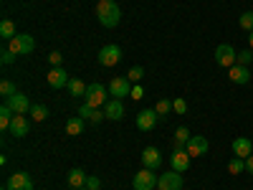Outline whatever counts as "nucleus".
<instances>
[{"label": "nucleus", "instance_id": "nucleus-1", "mask_svg": "<svg viewBox=\"0 0 253 190\" xmlns=\"http://www.w3.org/2000/svg\"><path fill=\"white\" fill-rule=\"evenodd\" d=\"M96 18H99V23H101L104 28L119 26L122 10H119V5H117V0H99V3H96Z\"/></svg>", "mask_w": 253, "mask_h": 190}, {"label": "nucleus", "instance_id": "nucleus-2", "mask_svg": "<svg viewBox=\"0 0 253 190\" xmlns=\"http://www.w3.org/2000/svg\"><path fill=\"white\" fill-rule=\"evenodd\" d=\"M109 89L107 87H104V84H89V87H86V96H84V99H86V101H84V104H89V107H101V104H107L109 99Z\"/></svg>", "mask_w": 253, "mask_h": 190}, {"label": "nucleus", "instance_id": "nucleus-3", "mask_svg": "<svg viewBox=\"0 0 253 190\" xmlns=\"http://www.w3.org/2000/svg\"><path fill=\"white\" fill-rule=\"evenodd\" d=\"M8 48H10L15 56H28V53H33V48H36V41H33V36H28V33H18L10 44H8Z\"/></svg>", "mask_w": 253, "mask_h": 190}, {"label": "nucleus", "instance_id": "nucleus-4", "mask_svg": "<svg viewBox=\"0 0 253 190\" xmlns=\"http://www.w3.org/2000/svg\"><path fill=\"white\" fill-rule=\"evenodd\" d=\"M157 173L155 170H150V167H144V170H139L137 175H134V180H132V188L134 190H155L157 188Z\"/></svg>", "mask_w": 253, "mask_h": 190}, {"label": "nucleus", "instance_id": "nucleus-5", "mask_svg": "<svg viewBox=\"0 0 253 190\" xmlns=\"http://www.w3.org/2000/svg\"><path fill=\"white\" fill-rule=\"evenodd\" d=\"M215 63H218V66H223V69L236 66V63H238V53H236V48L230 46V44H220V46L215 48Z\"/></svg>", "mask_w": 253, "mask_h": 190}, {"label": "nucleus", "instance_id": "nucleus-6", "mask_svg": "<svg viewBox=\"0 0 253 190\" xmlns=\"http://www.w3.org/2000/svg\"><path fill=\"white\" fill-rule=\"evenodd\" d=\"M96 61L101 63V66H107V69H112V66H117V63L122 61V48L117 46V44H109V46H104L99 53H96Z\"/></svg>", "mask_w": 253, "mask_h": 190}, {"label": "nucleus", "instance_id": "nucleus-7", "mask_svg": "<svg viewBox=\"0 0 253 190\" xmlns=\"http://www.w3.org/2000/svg\"><path fill=\"white\" fill-rule=\"evenodd\" d=\"M185 150H187V155H190V157H203V155L210 150V142H208V137L195 135V137H190V140H187Z\"/></svg>", "mask_w": 253, "mask_h": 190}, {"label": "nucleus", "instance_id": "nucleus-8", "mask_svg": "<svg viewBox=\"0 0 253 190\" xmlns=\"http://www.w3.org/2000/svg\"><path fill=\"white\" fill-rule=\"evenodd\" d=\"M180 175L182 173H175V170L162 173L160 180H157V190H182V178Z\"/></svg>", "mask_w": 253, "mask_h": 190}, {"label": "nucleus", "instance_id": "nucleus-9", "mask_svg": "<svg viewBox=\"0 0 253 190\" xmlns=\"http://www.w3.org/2000/svg\"><path fill=\"white\" fill-rule=\"evenodd\" d=\"M5 104H8V107H10L15 114H28L31 107H33V104L28 101V96H26V94H20V92H15L13 96H8Z\"/></svg>", "mask_w": 253, "mask_h": 190}, {"label": "nucleus", "instance_id": "nucleus-10", "mask_svg": "<svg viewBox=\"0 0 253 190\" xmlns=\"http://www.w3.org/2000/svg\"><path fill=\"white\" fill-rule=\"evenodd\" d=\"M109 94H112L114 99L129 96V94H132V84H129V79H126V76H117V79H112V84H109Z\"/></svg>", "mask_w": 253, "mask_h": 190}, {"label": "nucleus", "instance_id": "nucleus-11", "mask_svg": "<svg viewBox=\"0 0 253 190\" xmlns=\"http://www.w3.org/2000/svg\"><path fill=\"white\" fill-rule=\"evenodd\" d=\"M8 190H33V180L28 173H13L5 183Z\"/></svg>", "mask_w": 253, "mask_h": 190}, {"label": "nucleus", "instance_id": "nucleus-12", "mask_svg": "<svg viewBox=\"0 0 253 190\" xmlns=\"http://www.w3.org/2000/svg\"><path fill=\"white\" fill-rule=\"evenodd\" d=\"M157 112L155 109H142L139 114H137V130H142V132H150L152 127L157 124Z\"/></svg>", "mask_w": 253, "mask_h": 190}, {"label": "nucleus", "instance_id": "nucleus-13", "mask_svg": "<svg viewBox=\"0 0 253 190\" xmlns=\"http://www.w3.org/2000/svg\"><path fill=\"white\" fill-rule=\"evenodd\" d=\"M69 74L63 71L61 66H53L51 71H48V87L51 89H63V87H69Z\"/></svg>", "mask_w": 253, "mask_h": 190}, {"label": "nucleus", "instance_id": "nucleus-14", "mask_svg": "<svg viewBox=\"0 0 253 190\" xmlns=\"http://www.w3.org/2000/svg\"><path fill=\"white\" fill-rule=\"evenodd\" d=\"M170 165H172L175 173H185L187 167H190V155H187V150H182V147H175V152H172V157H170Z\"/></svg>", "mask_w": 253, "mask_h": 190}, {"label": "nucleus", "instance_id": "nucleus-15", "mask_svg": "<svg viewBox=\"0 0 253 190\" xmlns=\"http://www.w3.org/2000/svg\"><path fill=\"white\" fill-rule=\"evenodd\" d=\"M13 137H26L31 132V122L26 119V114H15L13 122H10V130H8Z\"/></svg>", "mask_w": 253, "mask_h": 190}, {"label": "nucleus", "instance_id": "nucleus-16", "mask_svg": "<svg viewBox=\"0 0 253 190\" xmlns=\"http://www.w3.org/2000/svg\"><path fill=\"white\" fill-rule=\"evenodd\" d=\"M142 165L150 167V170H157V167L162 165V152L157 150V147H144V152H142Z\"/></svg>", "mask_w": 253, "mask_h": 190}, {"label": "nucleus", "instance_id": "nucleus-17", "mask_svg": "<svg viewBox=\"0 0 253 190\" xmlns=\"http://www.w3.org/2000/svg\"><path fill=\"white\" fill-rule=\"evenodd\" d=\"M230 147H233V155H236V157H243V160H246V157L253 155V142H251L248 137H236Z\"/></svg>", "mask_w": 253, "mask_h": 190}, {"label": "nucleus", "instance_id": "nucleus-18", "mask_svg": "<svg viewBox=\"0 0 253 190\" xmlns=\"http://www.w3.org/2000/svg\"><path fill=\"white\" fill-rule=\"evenodd\" d=\"M104 117L119 122V119L124 117V104H122V99H109L107 104H104Z\"/></svg>", "mask_w": 253, "mask_h": 190}, {"label": "nucleus", "instance_id": "nucleus-19", "mask_svg": "<svg viewBox=\"0 0 253 190\" xmlns=\"http://www.w3.org/2000/svg\"><path fill=\"white\" fill-rule=\"evenodd\" d=\"M228 76H230V81H233V84H241V87L251 81V71H248V66H241V63L230 66V69H228Z\"/></svg>", "mask_w": 253, "mask_h": 190}, {"label": "nucleus", "instance_id": "nucleus-20", "mask_svg": "<svg viewBox=\"0 0 253 190\" xmlns=\"http://www.w3.org/2000/svg\"><path fill=\"white\" fill-rule=\"evenodd\" d=\"M79 117H81V119H89L91 124H99L101 119H107L101 109H96V107H89V104H81V107H79Z\"/></svg>", "mask_w": 253, "mask_h": 190}, {"label": "nucleus", "instance_id": "nucleus-21", "mask_svg": "<svg viewBox=\"0 0 253 190\" xmlns=\"http://www.w3.org/2000/svg\"><path fill=\"white\" fill-rule=\"evenodd\" d=\"M69 185H71L74 190H79V188L86 185V175H84L81 167H74V170L69 173Z\"/></svg>", "mask_w": 253, "mask_h": 190}, {"label": "nucleus", "instance_id": "nucleus-22", "mask_svg": "<svg viewBox=\"0 0 253 190\" xmlns=\"http://www.w3.org/2000/svg\"><path fill=\"white\" fill-rule=\"evenodd\" d=\"M13 117H15V112L8 107V104H3V107H0V130H5V132H8Z\"/></svg>", "mask_w": 253, "mask_h": 190}, {"label": "nucleus", "instance_id": "nucleus-23", "mask_svg": "<svg viewBox=\"0 0 253 190\" xmlns=\"http://www.w3.org/2000/svg\"><path fill=\"white\" fill-rule=\"evenodd\" d=\"M66 132H69L71 137H79V135L84 132V119H81V117H71V119L66 122Z\"/></svg>", "mask_w": 253, "mask_h": 190}, {"label": "nucleus", "instance_id": "nucleus-24", "mask_svg": "<svg viewBox=\"0 0 253 190\" xmlns=\"http://www.w3.org/2000/svg\"><path fill=\"white\" fill-rule=\"evenodd\" d=\"M28 114H31L36 122H46V119H48V107H46V104H33Z\"/></svg>", "mask_w": 253, "mask_h": 190}, {"label": "nucleus", "instance_id": "nucleus-25", "mask_svg": "<svg viewBox=\"0 0 253 190\" xmlns=\"http://www.w3.org/2000/svg\"><path fill=\"white\" fill-rule=\"evenodd\" d=\"M0 36H3L5 41H13L18 33H15V23H13V20H3V23H0Z\"/></svg>", "mask_w": 253, "mask_h": 190}, {"label": "nucleus", "instance_id": "nucleus-26", "mask_svg": "<svg viewBox=\"0 0 253 190\" xmlns=\"http://www.w3.org/2000/svg\"><path fill=\"white\" fill-rule=\"evenodd\" d=\"M69 92L71 96H86V84L79 79H69Z\"/></svg>", "mask_w": 253, "mask_h": 190}, {"label": "nucleus", "instance_id": "nucleus-27", "mask_svg": "<svg viewBox=\"0 0 253 190\" xmlns=\"http://www.w3.org/2000/svg\"><path fill=\"white\" fill-rule=\"evenodd\" d=\"M243 170H246V160L243 157H233V160L228 162V173L230 175H241Z\"/></svg>", "mask_w": 253, "mask_h": 190}, {"label": "nucleus", "instance_id": "nucleus-28", "mask_svg": "<svg viewBox=\"0 0 253 190\" xmlns=\"http://www.w3.org/2000/svg\"><path fill=\"white\" fill-rule=\"evenodd\" d=\"M155 112H157L160 119H165L167 114L172 112V101H170V99H160V101H157V107H155Z\"/></svg>", "mask_w": 253, "mask_h": 190}, {"label": "nucleus", "instance_id": "nucleus-29", "mask_svg": "<svg viewBox=\"0 0 253 190\" xmlns=\"http://www.w3.org/2000/svg\"><path fill=\"white\" fill-rule=\"evenodd\" d=\"M187 140H190V130H187V127H177V130H175V147L187 144Z\"/></svg>", "mask_w": 253, "mask_h": 190}, {"label": "nucleus", "instance_id": "nucleus-30", "mask_svg": "<svg viewBox=\"0 0 253 190\" xmlns=\"http://www.w3.org/2000/svg\"><path fill=\"white\" fill-rule=\"evenodd\" d=\"M238 26H241L243 31H248V33L253 31V10H246V13L238 18Z\"/></svg>", "mask_w": 253, "mask_h": 190}, {"label": "nucleus", "instance_id": "nucleus-31", "mask_svg": "<svg viewBox=\"0 0 253 190\" xmlns=\"http://www.w3.org/2000/svg\"><path fill=\"white\" fill-rule=\"evenodd\" d=\"M15 92H18V89H15V84H13L10 79H3V81H0V94H3L5 99H8V96H13Z\"/></svg>", "mask_w": 253, "mask_h": 190}, {"label": "nucleus", "instance_id": "nucleus-32", "mask_svg": "<svg viewBox=\"0 0 253 190\" xmlns=\"http://www.w3.org/2000/svg\"><path fill=\"white\" fill-rule=\"evenodd\" d=\"M144 76V69L142 66H132L129 71H126V79H129V81H134V84H139V79Z\"/></svg>", "mask_w": 253, "mask_h": 190}, {"label": "nucleus", "instance_id": "nucleus-33", "mask_svg": "<svg viewBox=\"0 0 253 190\" xmlns=\"http://www.w3.org/2000/svg\"><path fill=\"white\" fill-rule=\"evenodd\" d=\"M253 61V48H246V51H238V63L241 66H248Z\"/></svg>", "mask_w": 253, "mask_h": 190}, {"label": "nucleus", "instance_id": "nucleus-34", "mask_svg": "<svg viewBox=\"0 0 253 190\" xmlns=\"http://www.w3.org/2000/svg\"><path fill=\"white\" fill-rule=\"evenodd\" d=\"M172 112H177V114H185V112H187V101H185L182 96L172 99Z\"/></svg>", "mask_w": 253, "mask_h": 190}, {"label": "nucleus", "instance_id": "nucleus-35", "mask_svg": "<svg viewBox=\"0 0 253 190\" xmlns=\"http://www.w3.org/2000/svg\"><path fill=\"white\" fill-rule=\"evenodd\" d=\"M0 61H3L5 66H8V63H13V61H15V53H13V51H10V48L5 46L3 51H0Z\"/></svg>", "mask_w": 253, "mask_h": 190}, {"label": "nucleus", "instance_id": "nucleus-36", "mask_svg": "<svg viewBox=\"0 0 253 190\" xmlns=\"http://www.w3.org/2000/svg\"><path fill=\"white\" fill-rule=\"evenodd\" d=\"M84 188H89V190H99L101 188V180L96 178V175H91V178H86V185Z\"/></svg>", "mask_w": 253, "mask_h": 190}, {"label": "nucleus", "instance_id": "nucleus-37", "mask_svg": "<svg viewBox=\"0 0 253 190\" xmlns=\"http://www.w3.org/2000/svg\"><path fill=\"white\" fill-rule=\"evenodd\" d=\"M48 61H51V66H61V61H63V56H61L58 51H53V53L48 56Z\"/></svg>", "mask_w": 253, "mask_h": 190}, {"label": "nucleus", "instance_id": "nucleus-38", "mask_svg": "<svg viewBox=\"0 0 253 190\" xmlns=\"http://www.w3.org/2000/svg\"><path fill=\"white\" fill-rule=\"evenodd\" d=\"M132 99H142L144 96V89L139 87V84H134V87H132V94H129Z\"/></svg>", "mask_w": 253, "mask_h": 190}, {"label": "nucleus", "instance_id": "nucleus-39", "mask_svg": "<svg viewBox=\"0 0 253 190\" xmlns=\"http://www.w3.org/2000/svg\"><path fill=\"white\" fill-rule=\"evenodd\" d=\"M246 173H248V175H253V155H251V157H246Z\"/></svg>", "mask_w": 253, "mask_h": 190}, {"label": "nucleus", "instance_id": "nucleus-40", "mask_svg": "<svg viewBox=\"0 0 253 190\" xmlns=\"http://www.w3.org/2000/svg\"><path fill=\"white\" fill-rule=\"evenodd\" d=\"M248 44H251V48H253V31L248 33Z\"/></svg>", "mask_w": 253, "mask_h": 190}, {"label": "nucleus", "instance_id": "nucleus-41", "mask_svg": "<svg viewBox=\"0 0 253 190\" xmlns=\"http://www.w3.org/2000/svg\"><path fill=\"white\" fill-rule=\"evenodd\" d=\"M79 190H89V188H79Z\"/></svg>", "mask_w": 253, "mask_h": 190}, {"label": "nucleus", "instance_id": "nucleus-42", "mask_svg": "<svg viewBox=\"0 0 253 190\" xmlns=\"http://www.w3.org/2000/svg\"><path fill=\"white\" fill-rule=\"evenodd\" d=\"M3 190H8V188H3Z\"/></svg>", "mask_w": 253, "mask_h": 190}]
</instances>
